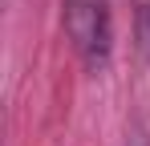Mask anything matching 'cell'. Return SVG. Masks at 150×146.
<instances>
[{
    "label": "cell",
    "instance_id": "cell-1",
    "mask_svg": "<svg viewBox=\"0 0 150 146\" xmlns=\"http://www.w3.org/2000/svg\"><path fill=\"white\" fill-rule=\"evenodd\" d=\"M65 33L73 41L85 69L101 73L114 53V24L105 0H65Z\"/></svg>",
    "mask_w": 150,
    "mask_h": 146
},
{
    "label": "cell",
    "instance_id": "cell-2",
    "mask_svg": "<svg viewBox=\"0 0 150 146\" xmlns=\"http://www.w3.org/2000/svg\"><path fill=\"white\" fill-rule=\"evenodd\" d=\"M134 37L142 61H150V0H134Z\"/></svg>",
    "mask_w": 150,
    "mask_h": 146
},
{
    "label": "cell",
    "instance_id": "cell-3",
    "mask_svg": "<svg viewBox=\"0 0 150 146\" xmlns=\"http://www.w3.org/2000/svg\"><path fill=\"white\" fill-rule=\"evenodd\" d=\"M126 146H150L146 130H142V126H134V130H130V142H126Z\"/></svg>",
    "mask_w": 150,
    "mask_h": 146
}]
</instances>
